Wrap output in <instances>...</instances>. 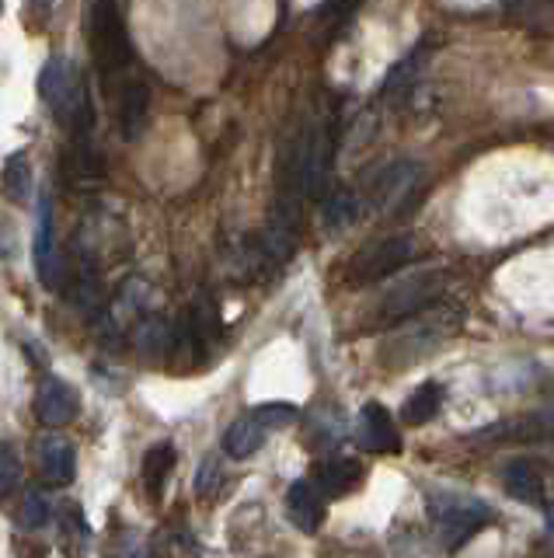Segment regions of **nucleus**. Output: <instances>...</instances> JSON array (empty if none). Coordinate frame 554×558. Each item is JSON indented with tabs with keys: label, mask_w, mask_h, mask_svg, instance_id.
Listing matches in <instances>:
<instances>
[{
	"label": "nucleus",
	"mask_w": 554,
	"mask_h": 558,
	"mask_svg": "<svg viewBox=\"0 0 554 558\" xmlns=\"http://www.w3.org/2000/svg\"><path fill=\"white\" fill-rule=\"evenodd\" d=\"M356 444L362 450H370V453H391V450H397V429H394V423H391V415H387L384 405H377V401L362 405L359 423H356Z\"/></svg>",
	"instance_id": "nucleus-12"
},
{
	"label": "nucleus",
	"mask_w": 554,
	"mask_h": 558,
	"mask_svg": "<svg viewBox=\"0 0 554 558\" xmlns=\"http://www.w3.org/2000/svg\"><path fill=\"white\" fill-rule=\"evenodd\" d=\"M39 95L42 101L53 109V116L60 119V126H66L74 136H88L95 126V109H91V98L84 92L81 74L74 70L71 60H49L42 77H39Z\"/></svg>",
	"instance_id": "nucleus-1"
},
{
	"label": "nucleus",
	"mask_w": 554,
	"mask_h": 558,
	"mask_svg": "<svg viewBox=\"0 0 554 558\" xmlns=\"http://www.w3.org/2000/svg\"><path fill=\"white\" fill-rule=\"evenodd\" d=\"M440 405H443V384H422V388H415L411 398L405 401L402 418L408 426H426L429 418H436Z\"/></svg>",
	"instance_id": "nucleus-21"
},
{
	"label": "nucleus",
	"mask_w": 554,
	"mask_h": 558,
	"mask_svg": "<svg viewBox=\"0 0 554 558\" xmlns=\"http://www.w3.org/2000/svg\"><path fill=\"white\" fill-rule=\"evenodd\" d=\"M147 555H150L147 537L136 527H123L119 534H112L109 548H106V558H147Z\"/></svg>",
	"instance_id": "nucleus-25"
},
{
	"label": "nucleus",
	"mask_w": 554,
	"mask_h": 558,
	"mask_svg": "<svg viewBox=\"0 0 554 558\" xmlns=\"http://www.w3.org/2000/svg\"><path fill=\"white\" fill-rule=\"evenodd\" d=\"M251 415L266 429H283V426L293 423V418H297V405H290V401H269V405H258Z\"/></svg>",
	"instance_id": "nucleus-27"
},
{
	"label": "nucleus",
	"mask_w": 554,
	"mask_h": 558,
	"mask_svg": "<svg viewBox=\"0 0 554 558\" xmlns=\"http://www.w3.org/2000/svg\"><path fill=\"white\" fill-rule=\"evenodd\" d=\"M429 506V517H432V531H436L440 545L446 551H457L471 541L478 531L489 527L492 513L471 496H460V493H429L426 496Z\"/></svg>",
	"instance_id": "nucleus-3"
},
{
	"label": "nucleus",
	"mask_w": 554,
	"mask_h": 558,
	"mask_svg": "<svg viewBox=\"0 0 554 558\" xmlns=\"http://www.w3.org/2000/svg\"><path fill=\"white\" fill-rule=\"evenodd\" d=\"M541 433H544L541 418H519V423H502V426L484 429L481 436H484V440H492V444H502V440H537Z\"/></svg>",
	"instance_id": "nucleus-24"
},
{
	"label": "nucleus",
	"mask_w": 554,
	"mask_h": 558,
	"mask_svg": "<svg viewBox=\"0 0 554 558\" xmlns=\"http://www.w3.org/2000/svg\"><path fill=\"white\" fill-rule=\"evenodd\" d=\"M0 8H4V0H0Z\"/></svg>",
	"instance_id": "nucleus-30"
},
{
	"label": "nucleus",
	"mask_w": 554,
	"mask_h": 558,
	"mask_svg": "<svg viewBox=\"0 0 554 558\" xmlns=\"http://www.w3.org/2000/svg\"><path fill=\"white\" fill-rule=\"evenodd\" d=\"M49 520V499L42 493H25L22 506H19V523L25 531H39Z\"/></svg>",
	"instance_id": "nucleus-26"
},
{
	"label": "nucleus",
	"mask_w": 554,
	"mask_h": 558,
	"mask_svg": "<svg viewBox=\"0 0 554 558\" xmlns=\"http://www.w3.org/2000/svg\"><path fill=\"white\" fill-rule=\"evenodd\" d=\"M81 415V395L71 380L42 377L36 388V418L46 429H63Z\"/></svg>",
	"instance_id": "nucleus-8"
},
{
	"label": "nucleus",
	"mask_w": 554,
	"mask_h": 558,
	"mask_svg": "<svg viewBox=\"0 0 554 558\" xmlns=\"http://www.w3.org/2000/svg\"><path fill=\"white\" fill-rule=\"evenodd\" d=\"M60 537H63V545L66 551H71V558H81V551L91 545V534H88V523H84V513H81V506L71 502L63 510V527H60Z\"/></svg>",
	"instance_id": "nucleus-22"
},
{
	"label": "nucleus",
	"mask_w": 554,
	"mask_h": 558,
	"mask_svg": "<svg viewBox=\"0 0 554 558\" xmlns=\"http://www.w3.org/2000/svg\"><path fill=\"white\" fill-rule=\"evenodd\" d=\"M443 290H446V272L443 269H415V272L397 279L394 287L384 290L380 304L373 307V325L377 328L405 325L408 318H415V314L436 307Z\"/></svg>",
	"instance_id": "nucleus-2"
},
{
	"label": "nucleus",
	"mask_w": 554,
	"mask_h": 558,
	"mask_svg": "<svg viewBox=\"0 0 554 558\" xmlns=\"http://www.w3.org/2000/svg\"><path fill=\"white\" fill-rule=\"evenodd\" d=\"M362 199L356 196L353 189H332L321 203V223L328 234H342L345 227H353L359 220Z\"/></svg>",
	"instance_id": "nucleus-16"
},
{
	"label": "nucleus",
	"mask_w": 554,
	"mask_h": 558,
	"mask_svg": "<svg viewBox=\"0 0 554 558\" xmlns=\"http://www.w3.org/2000/svg\"><path fill=\"white\" fill-rule=\"evenodd\" d=\"M502 488L524 506H544V482L527 461H509L502 468Z\"/></svg>",
	"instance_id": "nucleus-17"
},
{
	"label": "nucleus",
	"mask_w": 554,
	"mask_h": 558,
	"mask_svg": "<svg viewBox=\"0 0 554 558\" xmlns=\"http://www.w3.org/2000/svg\"><path fill=\"white\" fill-rule=\"evenodd\" d=\"M415 255V241L411 234H387V238H377L370 244H362V248L353 255L349 269H345V279H349L353 287H370V283H380L384 276L397 272L402 266H408Z\"/></svg>",
	"instance_id": "nucleus-7"
},
{
	"label": "nucleus",
	"mask_w": 554,
	"mask_h": 558,
	"mask_svg": "<svg viewBox=\"0 0 554 558\" xmlns=\"http://www.w3.org/2000/svg\"><path fill=\"white\" fill-rule=\"evenodd\" d=\"M547 531L554 534V506H551V510H547Z\"/></svg>",
	"instance_id": "nucleus-29"
},
{
	"label": "nucleus",
	"mask_w": 554,
	"mask_h": 558,
	"mask_svg": "<svg viewBox=\"0 0 554 558\" xmlns=\"http://www.w3.org/2000/svg\"><path fill=\"white\" fill-rule=\"evenodd\" d=\"M175 444L171 440H161V444H153L147 453H144V468H140V482H144V496L147 502L158 506L161 496H164V485L171 478V471H175Z\"/></svg>",
	"instance_id": "nucleus-13"
},
{
	"label": "nucleus",
	"mask_w": 554,
	"mask_h": 558,
	"mask_svg": "<svg viewBox=\"0 0 554 558\" xmlns=\"http://www.w3.org/2000/svg\"><path fill=\"white\" fill-rule=\"evenodd\" d=\"M22 475H25V468H22L19 450H14V444L0 440V502L19 493Z\"/></svg>",
	"instance_id": "nucleus-23"
},
{
	"label": "nucleus",
	"mask_w": 554,
	"mask_h": 558,
	"mask_svg": "<svg viewBox=\"0 0 554 558\" xmlns=\"http://www.w3.org/2000/svg\"><path fill=\"white\" fill-rule=\"evenodd\" d=\"M66 182L71 185H81V189H91V185H101L106 182V157L95 150V144H88L84 136H74L71 150L63 154L60 161Z\"/></svg>",
	"instance_id": "nucleus-11"
},
{
	"label": "nucleus",
	"mask_w": 554,
	"mask_h": 558,
	"mask_svg": "<svg viewBox=\"0 0 554 558\" xmlns=\"http://www.w3.org/2000/svg\"><path fill=\"white\" fill-rule=\"evenodd\" d=\"M422 185H426V168L419 161H411V157H397V161H387L367 182L362 199L377 214H405L415 203V196L422 192Z\"/></svg>",
	"instance_id": "nucleus-6"
},
{
	"label": "nucleus",
	"mask_w": 554,
	"mask_h": 558,
	"mask_svg": "<svg viewBox=\"0 0 554 558\" xmlns=\"http://www.w3.org/2000/svg\"><path fill=\"white\" fill-rule=\"evenodd\" d=\"M286 513L293 520V527L304 534H315L324 520V502L318 496L315 482H293L286 493Z\"/></svg>",
	"instance_id": "nucleus-15"
},
{
	"label": "nucleus",
	"mask_w": 554,
	"mask_h": 558,
	"mask_svg": "<svg viewBox=\"0 0 554 558\" xmlns=\"http://www.w3.org/2000/svg\"><path fill=\"white\" fill-rule=\"evenodd\" d=\"M36 475L46 488H66L77 475V450L60 433L39 436L36 444Z\"/></svg>",
	"instance_id": "nucleus-9"
},
{
	"label": "nucleus",
	"mask_w": 554,
	"mask_h": 558,
	"mask_svg": "<svg viewBox=\"0 0 554 558\" xmlns=\"http://www.w3.org/2000/svg\"><path fill=\"white\" fill-rule=\"evenodd\" d=\"M460 307H429L422 314H415V318H408V325L397 331V336L391 339L387 353H391V363L394 366H408L415 360H422L426 353H432L443 339H450L460 325Z\"/></svg>",
	"instance_id": "nucleus-4"
},
{
	"label": "nucleus",
	"mask_w": 554,
	"mask_h": 558,
	"mask_svg": "<svg viewBox=\"0 0 554 558\" xmlns=\"http://www.w3.org/2000/svg\"><path fill=\"white\" fill-rule=\"evenodd\" d=\"M362 478V468L349 458H335V461H324L315 471V488H321L324 496H345L353 493V485Z\"/></svg>",
	"instance_id": "nucleus-19"
},
{
	"label": "nucleus",
	"mask_w": 554,
	"mask_h": 558,
	"mask_svg": "<svg viewBox=\"0 0 554 558\" xmlns=\"http://www.w3.org/2000/svg\"><path fill=\"white\" fill-rule=\"evenodd\" d=\"M266 433L269 429L258 423L255 415H241L237 423H231L227 433H223V453L234 458V461H245V458H251V453L266 444Z\"/></svg>",
	"instance_id": "nucleus-18"
},
{
	"label": "nucleus",
	"mask_w": 554,
	"mask_h": 558,
	"mask_svg": "<svg viewBox=\"0 0 554 558\" xmlns=\"http://www.w3.org/2000/svg\"><path fill=\"white\" fill-rule=\"evenodd\" d=\"M32 255H36V272L42 279V287L57 290L60 287V258H57V231H53V203L49 199L39 203V223H36Z\"/></svg>",
	"instance_id": "nucleus-10"
},
{
	"label": "nucleus",
	"mask_w": 554,
	"mask_h": 558,
	"mask_svg": "<svg viewBox=\"0 0 554 558\" xmlns=\"http://www.w3.org/2000/svg\"><path fill=\"white\" fill-rule=\"evenodd\" d=\"M217 475H220L217 458H206V461L199 464V475H196V493H199V496H202V493H210L213 482H217Z\"/></svg>",
	"instance_id": "nucleus-28"
},
{
	"label": "nucleus",
	"mask_w": 554,
	"mask_h": 558,
	"mask_svg": "<svg viewBox=\"0 0 554 558\" xmlns=\"http://www.w3.org/2000/svg\"><path fill=\"white\" fill-rule=\"evenodd\" d=\"M147 116H150V87L144 81H130L123 87V98H119V133L123 140H140L147 130Z\"/></svg>",
	"instance_id": "nucleus-14"
},
{
	"label": "nucleus",
	"mask_w": 554,
	"mask_h": 558,
	"mask_svg": "<svg viewBox=\"0 0 554 558\" xmlns=\"http://www.w3.org/2000/svg\"><path fill=\"white\" fill-rule=\"evenodd\" d=\"M0 196L8 203H19V206H25L32 199V168H28L25 150L11 154L4 168H0Z\"/></svg>",
	"instance_id": "nucleus-20"
},
{
	"label": "nucleus",
	"mask_w": 554,
	"mask_h": 558,
	"mask_svg": "<svg viewBox=\"0 0 554 558\" xmlns=\"http://www.w3.org/2000/svg\"><path fill=\"white\" fill-rule=\"evenodd\" d=\"M88 46L101 74H112V70H123L130 63L133 49H130L126 17H123V8H119V0H91Z\"/></svg>",
	"instance_id": "nucleus-5"
}]
</instances>
